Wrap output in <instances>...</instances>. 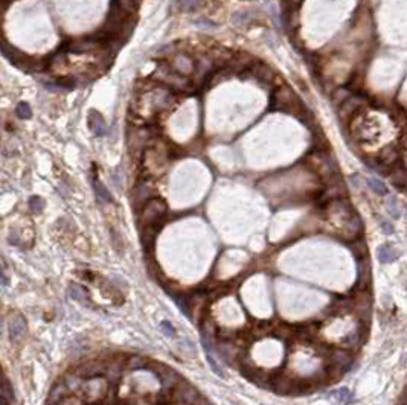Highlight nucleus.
Wrapping results in <instances>:
<instances>
[{"instance_id": "obj_1", "label": "nucleus", "mask_w": 407, "mask_h": 405, "mask_svg": "<svg viewBox=\"0 0 407 405\" xmlns=\"http://www.w3.org/2000/svg\"><path fill=\"white\" fill-rule=\"evenodd\" d=\"M166 212H168V207L162 198H151L148 203L141 207V213H139L141 227L160 229Z\"/></svg>"}, {"instance_id": "obj_2", "label": "nucleus", "mask_w": 407, "mask_h": 405, "mask_svg": "<svg viewBox=\"0 0 407 405\" xmlns=\"http://www.w3.org/2000/svg\"><path fill=\"white\" fill-rule=\"evenodd\" d=\"M154 78L159 79L160 83H163L165 86H168L169 88H173V90L185 91V90L191 88V83L185 75H180L174 70V69H169L166 66H162V67L157 69L156 73H154Z\"/></svg>"}, {"instance_id": "obj_3", "label": "nucleus", "mask_w": 407, "mask_h": 405, "mask_svg": "<svg viewBox=\"0 0 407 405\" xmlns=\"http://www.w3.org/2000/svg\"><path fill=\"white\" fill-rule=\"evenodd\" d=\"M81 391L86 393V401H99L101 396L108 395V383L101 376L88 378L84 381Z\"/></svg>"}, {"instance_id": "obj_4", "label": "nucleus", "mask_w": 407, "mask_h": 405, "mask_svg": "<svg viewBox=\"0 0 407 405\" xmlns=\"http://www.w3.org/2000/svg\"><path fill=\"white\" fill-rule=\"evenodd\" d=\"M296 96L295 93L288 88V87H282V88H276L273 96H271V108L273 110H282V111H288L291 110V107L296 106Z\"/></svg>"}, {"instance_id": "obj_5", "label": "nucleus", "mask_w": 407, "mask_h": 405, "mask_svg": "<svg viewBox=\"0 0 407 405\" xmlns=\"http://www.w3.org/2000/svg\"><path fill=\"white\" fill-rule=\"evenodd\" d=\"M330 363H331L330 370H334V372H338L342 375L346 372V370L351 369L354 358L345 349H334L330 355Z\"/></svg>"}, {"instance_id": "obj_6", "label": "nucleus", "mask_w": 407, "mask_h": 405, "mask_svg": "<svg viewBox=\"0 0 407 405\" xmlns=\"http://www.w3.org/2000/svg\"><path fill=\"white\" fill-rule=\"evenodd\" d=\"M176 398L173 402H180V404H198V402H206L205 399H201L200 395H198V391L189 386L188 383H185V381L180 379V383L176 386Z\"/></svg>"}, {"instance_id": "obj_7", "label": "nucleus", "mask_w": 407, "mask_h": 405, "mask_svg": "<svg viewBox=\"0 0 407 405\" xmlns=\"http://www.w3.org/2000/svg\"><path fill=\"white\" fill-rule=\"evenodd\" d=\"M76 375H80L84 379L88 378H95V376H103L106 373V363L101 361V360H93V361H88L83 366H80L75 370Z\"/></svg>"}, {"instance_id": "obj_8", "label": "nucleus", "mask_w": 407, "mask_h": 405, "mask_svg": "<svg viewBox=\"0 0 407 405\" xmlns=\"http://www.w3.org/2000/svg\"><path fill=\"white\" fill-rule=\"evenodd\" d=\"M151 198H153V188L150 186V183L141 181L136 184V188L133 189V194H131V200H133L134 207H142Z\"/></svg>"}, {"instance_id": "obj_9", "label": "nucleus", "mask_w": 407, "mask_h": 405, "mask_svg": "<svg viewBox=\"0 0 407 405\" xmlns=\"http://www.w3.org/2000/svg\"><path fill=\"white\" fill-rule=\"evenodd\" d=\"M87 125H88L90 131L98 137L106 136L107 131H108V126H107L104 118L96 110H90V113L87 116Z\"/></svg>"}, {"instance_id": "obj_10", "label": "nucleus", "mask_w": 407, "mask_h": 405, "mask_svg": "<svg viewBox=\"0 0 407 405\" xmlns=\"http://www.w3.org/2000/svg\"><path fill=\"white\" fill-rule=\"evenodd\" d=\"M357 271H358L357 273V286H358V289H361V291H365L371 283V264L366 256L358 259Z\"/></svg>"}, {"instance_id": "obj_11", "label": "nucleus", "mask_w": 407, "mask_h": 405, "mask_svg": "<svg viewBox=\"0 0 407 405\" xmlns=\"http://www.w3.org/2000/svg\"><path fill=\"white\" fill-rule=\"evenodd\" d=\"M400 158V151H398V148L395 146V145H386L384 148H381L378 154H377V161L384 166H393L395 163L398 161Z\"/></svg>"}, {"instance_id": "obj_12", "label": "nucleus", "mask_w": 407, "mask_h": 405, "mask_svg": "<svg viewBox=\"0 0 407 405\" xmlns=\"http://www.w3.org/2000/svg\"><path fill=\"white\" fill-rule=\"evenodd\" d=\"M173 69L177 73L188 76L195 72V63L192 61L191 56H188L185 53H178V55H176L174 61H173Z\"/></svg>"}, {"instance_id": "obj_13", "label": "nucleus", "mask_w": 407, "mask_h": 405, "mask_svg": "<svg viewBox=\"0 0 407 405\" xmlns=\"http://www.w3.org/2000/svg\"><path fill=\"white\" fill-rule=\"evenodd\" d=\"M360 106H361V98H358V96H349V98H346L342 102L340 110H338V118H340L342 122H345V119L351 118V116L355 113V110L360 108Z\"/></svg>"}, {"instance_id": "obj_14", "label": "nucleus", "mask_w": 407, "mask_h": 405, "mask_svg": "<svg viewBox=\"0 0 407 405\" xmlns=\"http://www.w3.org/2000/svg\"><path fill=\"white\" fill-rule=\"evenodd\" d=\"M26 321L25 318L21 317V316H16L13 320L9 321V337L11 340H20V338H23L25 337V334H26Z\"/></svg>"}, {"instance_id": "obj_15", "label": "nucleus", "mask_w": 407, "mask_h": 405, "mask_svg": "<svg viewBox=\"0 0 407 405\" xmlns=\"http://www.w3.org/2000/svg\"><path fill=\"white\" fill-rule=\"evenodd\" d=\"M67 395H71V390L67 388V386H66V383H64V379H63V381H60V383H56V384L52 387V390H51V393H49L48 402H51V404H60L61 399H63L64 396H67Z\"/></svg>"}, {"instance_id": "obj_16", "label": "nucleus", "mask_w": 407, "mask_h": 405, "mask_svg": "<svg viewBox=\"0 0 407 405\" xmlns=\"http://www.w3.org/2000/svg\"><path fill=\"white\" fill-rule=\"evenodd\" d=\"M92 186H93L95 196H96L98 203L104 204V203H111V201H113L111 194L108 192V189H107L98 178H93V180H92Z\"/></svg>"}, {"instance_id": "obj_17", "label": "nucleus", "mask_w": 407, "mask_h": 405, "mask_svg": "<svg viewBox=\"0 0 407 405\" xmlns=\"http://www.w3.org/2000/svg\"><path fill=\"white\" fill-rule=\"evenodd\" d=\"M252 73L261 81V83H271V81H273V70L264 63H256L252 67Z\"/></svg>"}, {"instance_id": "obj_18", "label": "nucleus", "mask_w": 407, "mask_h": 405, "mask_svg": "<svg viewBox=\"0 0 407 405\" xmlns=\"http://www.w3.org/2000/svg\"><path fill=\"white\" fill-rule=\"evenodd\" d=\"M363 229V224H361V219L358 215H351V218L346 221V229H345V235H348V238H357V235Z\"/></svg>"}, {"instance_id": "obj_19", "label": "nucleus", "mask_w": 407, "mask_h": 405, "mask_svg": "<svg viewBox=\"0 0 407 405\" xmlns=\"http://www.w3.org/2000/svg\"><path fill=\"white\" fill-rule=\"evenodd\" d=\"M390 181L400 189L407 188V171L403 166H397L393 171H390Z\"/></svg>"}, {"instance_id": "obj_20", "label": "nucleus", "mask_w": 407, "mask_h": 405, "mask_svg": "<svg viewBox=\"0 0 407 405\" xmlns=\"http://www.w3.org/2000/svg\"><path fill=\"white\" fill-rule=\"evenodd\" d=\"M69 294L73 300H76V302H80L81 305H90V299H88V293L86 291V289L80 285H75L72 283L69 286Z\"/></svg>"}, {"instance_id": "obj_21", "label": "nucleus", "mask_w": 407, "mask_h": 405, "mask_svg": "<svg viewBox=\"0 0 407 405\" xmlns=\"http://www.w3.org/2000/svg\"><path fill=\"white\" fill-rule=\"evenodd\" d=\"M150 367V363L142 356H130L125 360V370L133 372V370H142Z\"/></svg>"}, {"instance_id": "obj_22", "label": "nucleus", "mask_w": 407, "mask_h": 405, "mask_svg": "<svg viewBox=\"0 0 407 405\" xmlns=\"http://www.w3.org/2000/svg\"><path fill=\"white\" fill-rule=\"evenodd\" d=\"M397 258H398V253L395 251L390 246H381L378 248V259L383 264H389V262L395 261Z\"/></svg>"}, {"instance_id": "obj_23", "label": "nucleus", "mask_w": 407, "mask_h": 405, "mask_svg": "<svg viewBox=\"0 0 407 405\" xmlns=\"http://www.w3.org/2000/svg\"><path fill=\"white\" fill-rule=\"evenodd\" d=\"M368 186L374 191L375 194L378 195H386L388 194V188H386V184H384L381 180H378L377 177H369L368 178Z\"/></svg>"}, {"instance_id": "obj_24", "label": "nucleus", "mask_w": 407, "mask_h": 405, "mask_svg": "<svg viewBox=\"0 0 407 405\" xmlns=\"http://www.w3.org/2000/svg\"><path fill=\"white\" fill-rule=\"evenodd\" d=\"M351 251L355 254V258H365L368 254V248H366V242L363 239H355L354 244H351Z\"/></svg>"}, {"instance_id": "obj_25", "label": "nucleus", "mask_w": 407, "mask_h": 405, "mask_svg": "<svg viewBox=\"0 0 407 405\" xmlns=\"http://www.w3.org/2000/svg\"><path fill=\"white\" fill-rule=\"evenodd\" d=\"M250 20H252V14L248 13V11H240V13H235L232 17V21L236 26H244Z\"/></svg>"}, {"instance_id": "obj_26", "label": "nucleus", "mask_w": 407, "mask_h": 405, "mask_svg": "<svg viewBox=\"0 0 407 405\" xmlns=\"http://www.w3.org/2000/svg\"><path fill=\"white\" fill-rule=\"evenodd\" d=\"M180 9L185 11V13H192V11L198 9L200 6V0H178Z\"/></svg>"}, {"instance_id": "obj_27", "label": "nucleus", "mask_w": 407, "mask_h": 405, "mask_svg": "<svg viewBox=\"0 0 407 405\" xmlns=\"http://www.w3.org/2000/svg\"><path fill=\"white\" fill-rule=\"evenodd\" d=\"M16 113L20 119H29L31 116H32V111H31V107H29V104L26 102H20L17 108H16Z\"/></svg>"}, {"instance_id": "obj_28", "label": "nucleus", "mask_w": 407, "mask_h": 405, "mask_svg": "<svg viewBox=\"0 0 407 405\" xmlns=\"http://www.w3.org/2000/svg\"><path fill=\"white\" fill-rule=\"evenodd\" d=\"M29 209H31L34 213L43 212V209H44V200L40 198V196H32V198L29 200Z\"/></svg>"}, {"instance_id": "obj_29", "label": "nucleus", "mask_w": 407, "mask_h": 405, "mask_svg": "<svg viewBox=\"0 0 407 405\" xmlns=\"http://www.w3.org/2000/svg\"><path fill=\"white\" fill-rule=\"evenodd\" d=\"M334 398L337 401H340V402H353V398H351V391H349L348 388H340V390H337L334 393Z\"/></svg>"}, {"instance_id": "obj_30", "label": "nucleus", "mask_w": 407, "mask_h": 405, "mask_svg": "<svg viewBox=\"0 0 407 405\" xmlns=\"http://www.w3.org/2000/svg\"><path fill=\"white\" fill-rule=\"evenodd\" d=\"M173 299H174V302L180 306V309H182V312H185V316H191L189 314V306L186 303V299L182 297V296H177V294H173Z\"/></svg>"}, {"instance_id": "obj_31", "label": "nucleus", "mask_w": 407, "mask_h": 405, "mask_svg": "<svg viewBox=\"0 0 407 405\" xmlns=\"http://www.w3.org/2000/svg\"><path fill=\"white\" fill-rule=\"evenodd\" d=\"M346 98H348V88H337L336 93H334V96H333V102L342 104Z\"/></svg>"}, {"instance_id": "obj_32", "label": "nucleus", "mask_w": 407, "mask_h": 405, "mask_svg": "<svg viewBox=\"0 0 407 405\" xmlns=\"http://www.w3.org/2000/svg\"><path fill=\"white\" fill-rule=\"evenodd\" d=\"M388 209H389V212H390L392 216H395V218L400 216V211H398V206H397V201H395V198H390V200H389Z\"/></svg>"}, {"instance_id": "obj_33", "label": "nucleus", "mask_w": 407, "mask_h": 405, "mask_svg": "<svg viewBox=\"0 0 407 405\" xmlns=\"http://www.w3.org/2000/svg\"><path fill=\"white\" fill-rule=\"evenodd\" d=\"M162 329L165 331V334L168 335V337H171V335H174V328H173L171 325H169L168 321H163V323H162Z\"/></svg>"}, {"instance_id": "obj_34", "label": "nucleus", "mask_w": 407, "mask_h": 405, "mask_svg": "<svg viewBox=\"0 0 407 405\" xmlns=\"http://www.w3.org/2000/svg\"><path fill=\"white\" fill-rule=\"evenodd\" d=\"M381 230L384 231V233H388V235L393 233V227L389 223H381Z\"/></svg>"}, {"instance_id": "obj_35", "label": "nucleus", "mask_w": 407, "mask_h": 405, "mask_svg": "<svg viewBox=\"0 0 407 405\" xmlns=\"http://www.w3.org/2000/svg\"><path fill=\"white\" fill-rule=\"evenodd\" d=\"M351 181H353V184H354V186H355L357 189L361 188V178H360L358 176H353V177H351Z\"/></svg>"}, {"instance_id": "obj_36", "label": "nucleus", "mask_w": 407, "mask_h": 405, "mask_svg": "<svg viewBox=\"0 0 407 405\" xmlns=\"http://www.w3.org/2000/svg\"><path fill=\"white\" fill-rule=\"evenodd\" d=\"M0 283H2V285H8V283H9L8 277L5 276V273H3V268H2V267H0Z\"/></svg>"}, {"instance_id": "obj_37", "label": "nucleus", "mask_w": 407, "mask_h": 405, "mask_svg": "<svg viewBox=\"0 0 407 405\" xmlns=\"http://www.w3.org/2000/svg\"><path fill=\"white\" fill-rule=\"evenodd\" d=\"M5 9H6V5L0 0V23H2V18H3V14H5Z\"/></svg>"}, {"instance_id": "obj_38", "label": "nucleus", "mask_w": 407, "mask_h": 405, "mask_svg": "<svg viewBox=\"0 0 407 405\" xmlns=\"http://www.w3.org/2000/svg\"><path fill=\"white\" fill-rule=\"evenodd\" d=\"M9 242H11V244H16V246L18 244V236H17V233H16V231H14V233H11Z\"/></svg>"}]
</instances>
